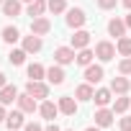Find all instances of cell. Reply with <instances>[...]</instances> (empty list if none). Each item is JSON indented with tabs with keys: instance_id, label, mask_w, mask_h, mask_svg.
<instances>
[{
	"instance_id": "6da1fadb",
	"label": "cell",
	"mask_w": 131,
	"mask_h": 131,
	"mask_svg": "<svg viewBox=\"0 0 131 131\" xmlns=\"http://www.w3.org/2000/svg\"><path fill=\"white\" fill-rule=\"evenodd\" d=\"M64 23H67L70 28H82L85 23H88V16H85V10L82 8H67V16H64Z\"/></svg>"
},
{
	"instance_id": "7a4b0ae2",
	"label": "cell",
	"mask_w": 131,
	"mask_h": 131,
	"mask_svg": "<svg viewBox=\"0 0 131 131\" xmlns=\"http://www.w3.org/2000/svg\"><path fill=\"white\" fill-rule=\"evenodd\" d=\"M26 93L34 95L36 100H46V98H49V85L41 82V80H28V82H26Z\"/></svg>"
},
{
	"instance_id": "3957f363",
	"label": "cell",
	"mask_w": 131,
	"mask_h": 131,
	"mask_svg": "<svg viewBox=\"0 0 131 131\" xmlns=\"http://www.w3.org/2000/svg\"><path fill=\"white\" fill-rule=\"evenodd\" d=\"M90 31H85V28H77L75 34H72V39H70V46L75 49V51H80V49H88L90 46Z\"/></svg>"
},
{
	"instance_id": "277c9868",
	"label": "cell",
	"mask_w": 131,
	"mask_h": 131,
	"mask_svg": "<svg viewBox=\"0 0 131 131\" xmlns=\"http://www.w3.org/2000/svg\"><path fill=\"white\" fill-rule=\"evenodd\" d=\"M95 57H98L100 62H111V59L116 57V44H111V41H98V44H95Z\"/></svg>"
},
{
	"instance_id": "5b68a950",
	"label": "cell",
	"mask_w": 131,
	"mask_h": 131,
	"mask_svg": "<svg viewBox=\"0 0 131 131\" xmlns=\"http://www.w3.org/2000/svg\"><path fill=\"white\" fill-rule=\"evenodd\" d=\"M75 57H77V54H75L72 46H57V49H54V62L62 64V67H64V64H72Z\"/></svg>"
},
{
	"instance_id": "8992f818",
	"label": "cell",
	"mask_w": 131,
	"mask_h": 131,
	"mask_svg": "<svg viewBox=\"0 0 131 131\" xmlns=\"http://www.w3.org/2000/svg\"><path fill=\"white\" fill-rule=\"evenodd\" d=\"M103 77H105L103 64H88V67H85V82H90V85H98Z\"/></svg>"
},
{
	"instance_id": "52a82bcc",
	"label": "cell",
	"mask_w": 131,
	"mask_h": 131,
	"mask_svg": "<svg viewBox=\"0 0 131 131\" xmlns=\"http://www.w3.org/2000/svg\"><path fill=\"white\" fill-rule=\"evenodd\" d=\"M93 118H95V126H100V128H108V126L113 123L116 113H113V108H98Z\"/></svg>"
},
{
	"instance_id": "ba28073f",
	"label": "cell",
	"mask_w": 131,
	"mask_h": 131,
	"mask_svg": "<svg viewBox=\"0 0 131 131\" xmlns=\"http://www.w3.org/2000/svg\"><path fill=\"white\" fill-rule=\"evenodd\" d=\"M77 103H80V100L72 98V95H62L57 105H59V113H64V116H75V113H77Z\"/></svg>"
},
{
	"instance_id": "9c48e42d",
	"label": "cell",
	"mask_w": 131,
	"mask_h": 131,
	"mask_svg": "<svg viewBox=\"0 0 131 131\" xmlns=\"http://www.w3.org/2000/svg\"><path fill=\"white\" fill-rule=\"evenodd\" d=\"M16 103H18V108H21L23 113H36V111H39V103H36V98H34V95H28V93H21Z\"/></svg>"
},
{
	"instance_id": "30bf717a",
	"label": "cell",
	"mask_w": 131,
	"mask_h": 131,
	"mask_svg": "<svg viewBox=\"0 0 131 131\" xmlns=\"http://www.w3.org/2000/svg\"><path fill=\"white\" fill-rule=\"evenodd\" d=\"M39 116L46 118V121H54V118L59 116V105L51 103V100H41V103H39Z\"/></svg>"
},
{
	"instance_id": "8fae6325",
	"label": "cell",
	"mask_w": 131,
	"mask_h": 131,
	"mask_svg": "<svg viewBox=\"0 0 131 131\" xmlns=\"http://www.w3.org/2000/svg\"><path fill=\"white\" fill-rule=\"evenodd\" d=\"M23 111L18 108V111H10L8 113V118H5V126H8V131H18V128H23L26 126V121H23Z\"/></svg>"
},
{
	"instance_id": "7c38bea8",
	"label": "cell",
	"mask_w": 131,
	"mask_h": 131,
	"mask_svg": "<svg viewBox=\"0 0 131 131\" xmlns=\"http://www.w3.org/2000/svg\"><path fill=\"white\" fill-rule=\"evenodd\" d=\"M49 31H51V21H49V18L39 16V18L31 21V34H36V36H46Z\"/></svg>"
},
{
	"instance_id": "4fadbf2b",
	"label": "cell",
	"mask_w": 131,
	"mask_h": 131,
	"mask_svg": "<svg viewBox=\"0 0 131 131\" xmlns=\"http://www.w3.org/2000/svg\"><path fill=\"white\" fill-rule=\"evenodd\" d=\"M93 100H95V105H98V108H108V105H111V100H113V90H111V88H100V90H95Z\"/></svg>"
},
{
	"instance_id": "5bb4252c",
	"label": "cell",
	"mask_w": 131,
	"mask_h": 131,
	"mask_svg": "<svg viewBox=\"0 0 131 131\" xmlns=\"http://www.w3.org/2000/svg\"><path fill=\"white\" fill-rule=\"evenodd\" d=\"M64 70H62V64H51V67L46 70V80H49V85H62L64 82Z\"/></svg>"
},
{
	"instance_id": "9a60e30c",
	"label": "cell",
	"mask_w": 131,
	"mask_h": 131,
	"mask_svg": "<svg viewBox=\"0 0 131 131\" xmlns=\"http://www.w3.org/2000/svg\"><path fill=\"white\" fill-rule=\"evenodd\" d=\"M108 36H116V39L126 36V21L123 18H111L108 21Z\"/></svg>"
},
{
	"instance_id": "2e32d148",
	"label": "cell",
	"mask_w": 131,
	"mask_h": 131,
	"mask_svg": "<svg viewBox=\"0 0 131 131\" xmlns=\"http://www.w3.org/2000/svg\"><path fill=\"white\" fill-rule=\"evenodd\" d=\"M41 46H44L41 36H36V34H31V36H23V49H26L28 54H39V51H41Z\"/></svg>"
},
{
	"instance_id": "e0dca14e",
	"label": "cell",
	"mask_w": 131,
	"mask_h": 131,
	"mask_svg": "<svg viewBox=\"0 0 131 131\" xmlns=\"http://www.w3.org/2000/svg\"><path fill=\"white\" fill-rule=\"evenodd\" d=\"M111 90H113V95H126V93L131 90V82L126 80V75L113 77V80H111Z\"/></svg>"
},
{
	"instance_id": "ac0fdd59",
	"label": "cell",
	"mask_w": 131,
	"mask_h": 131,
	"mask_svg": "<svg viewBox=\"0 0 131 131\" xmlns=\"http://www.w3.org/2000/svg\"><path fill=\"white\" fill-rule=\"evenodd\" d=\"M18 100V88L16 85H5V88H0V103L3 105H10Z\"/></svg>"
},
{
	"instance_id": "d6986e66",
	"label": "cell",
	"mask_w": 131,
	"mask_h": 131,
	"mask_svg": "<svg viewBox=\"0 0 131 131\" xmlns=\"http://www.w3.org/2000/svg\"><path fill=\"white\" fill-rule=\"evenodd\" d=\"M93 95H95V90H93V85H90V82H82V85H77V88H75V98H77L80 103L93 100Z\"/></svg>"
},
{
	"instance_id": "ffe728a7",
	"label": "cell",
	"mask_w": 131,
	"mask_h": 131,
	"mask_svg": "<svg viewBox=\"0 0 131 131\" xmlns=\"http://www.w3.org/2000/svg\"><path fill=\"white\" fill-rule=\"evenodd\" d=\"M0 8H3V16L16 18V16H21V0H5Z\"/></svg>"
},
{
	"instance_id": "44dd1931",
	"label": "cell",
	"mask_w": 131,
	"mask_h": 131,
	"mask_svg": "<svg viewBox=\"0 0 131 131\" xmlns=\"http://www.w3.org/2000/svg\"><path fill=\"white\" fill-rule=\"evenodd\" d=\"M26 75H28V80H44L46 77V67H41L39 62H34V64L26 67Z\"/></svg>"
},
{
	"instance_id": "7402d4cb",
	"label": "cell",
	"mask_w": 131,
	"mask_h": 131,
	"mask_svg": "<svg viewBox=\"0 0 131 131\" xmlns=\"http://www.w3.org/2000/svg\"><path fill=\"white\" fill-rule=\"evenodd\" d=\"M93 59H95V51L88 46V49H80L77 51V57H75V62L80 64V67H88V64H93Z\"/></svg>"
},
{
	"instance_id": "603a6c76",
	"label": "cell",
	"mask_w": 131,
	"mask_h": 131,
	"mask_svg": "<svg viewBox=\"0 0 131 131\" xmlns=\"http://www.w3.org/2000/svg\"><path fill=\"white\" fill-rule=\"evenodd\" d=\"M46 8H49L46 0H34V3H28V16L31 18H39V16H44Z\"/></svg>"
},
{
	"instance_id": "cb8c5ba5",
	"label": "cell",
	"mask_w": 131,
	"mask_h": 131,
	"mask_svg": "<svg viewBox=\"0 0 131 131\" xmlns=\"http://www.w3.org/2000/svg\"><path fill=\"white\" fill-rule=\"evenodd\" d=\"M116 51H118L121 57H131V36L116 39Z\"/></svg>"
},
{
	"instance_id": "d4e9b609",
	"label": "cell",
	"mask_w": 131,
	"mask_h": 131,
	"mask_svg": "<svg viewBox=\"0 0 131 131\" xmlns=\"http://www.w3.org/2000/svg\"><path fill=\"white\" fill-rule=\"evenodd\" d=\"M26 57H28V51H26L23 46H21V49H10V54H8V62L18 67V64H23V62H26Z\"/></svg>"
},
{
	"instance_id": "484cf974",
	"label": "cell",
	"mask_w": 131,
	"mask_h": 131,
	"mask_svg": "<svg viewBox=\"0 0 131 131\" xmlns=\"http://www.w3.org/2000/svg\"><path fill=\"white\" fill-rule=\"evenodd\" d=\"M18 39H21V31H18L16 26H5V28H3V41H5V44H16Z\"/></svg>"
},
{
	"instance_id": "4316f807",
	"label": "cell",
	"mask_w": 131,
	"mask_h": 131,
	"mask_svg": "<svg viewBox=\"0 0 131 131\" xmlns=\"http://www.w3.org/2000/svg\"><path fill=\"white\" fill-rule=\"evenodd\" d=\"M131 108V100L126 98V95H118L116 100H113V113H126Z\"/></svg>"
},
{
	"instance_id": "83f0119b",
	"label": "cell",
	"mask_w": 131,
	"mask_h": 131,
	"mask_svg": "<svg viewBox=\"0 0 131 131\" xmlns=\"http://www.w3.org/2000/svg\"><path fill=\"white\" fill-rule=\"evenodd\" d=\"M46 3H49V10H51L54 16L67 13V3H64V0H46Z\"/></svg>"
},
{
	"instance_id": "f1b7e54d",
	"label": "cell",
	"mask_w": 131,
	"mask_h": 131,
	"mask_svg": "<svg viewBox=\"0 0 131 131\" xmlns=\"http://www.w3.org/2000/svg\"><path fill=\"white\" fill-rule=\"evenodd\" d=\"M118 72L121 75H131V57H123L118 62Z\"/></svg>"
},
{
	"instance_id": "f546056e",
	"label": "cell",
	"mask_w": 131,
	"mask_h": 131,
	"mask_svg": "<svg viewBox=\"0 0 131 131\" xmlns=\"http://www.w3.org/2000/svg\"><path fill=\"white\" fill-rule=\"evenodd\" d=\"M95 3H98L100 10H113V8L118 5V0H95Z\"/></svg>"
},
{
	"instance_id": "4dcf8cb0",
	"label": "cell",
	"mask_w": 131,
	"mask_h": 131,
	"mask_svg": "<svg viewBox=\"0 0 131 131\" xmlns=\"http://www.w3.org/2000/svg\"><path fill=\"white\" fill-rule=\"evenodd\" d=\"M23 131H44V126H41V123H36V121H31V123H26V126H23Z\"/></svg>"
},
{
	"instance_id": "1f68e13d",
	"label": "cell",
	"mask_w": 131,
	"mask_h": 131,
	"mask_svg": "<svg viewBox=\"0 0 131 131\" xmlns=\"http://www.w3.org/2000/svg\"><path fill=\"white\" fill-rule=\"evenodd\" d=\"M121 131H131V116H123L121 118Z\"/></svg>"
},
{
	"instance_id": "d6a6232c",
	"label": "cell",
	"mask_w": 131,
	"mask_h": 131,
	"mask_svg": "<svg viewBox=\"0 0 131 131\" xmlns=\"http://www.w3.org/2000/svg\"><path fill=\"white\" fill-rule=\"evenodd\" d=\"M44 131H62V128H59V126H57V123H54V121H49V123H46V126H44Z\"/></svg>"
},
{
	"instance_id": "836d02e7",
	"label": "cell",
	"mask_w": 131,
	"mask_h": 131,
	"mask_svg": "<svg viewBox=\"0 0 131 131\" xmlns=\"http://www.w3.org/2000/svg\"><path fill=\"white\" fill-rule=\"evenodd\" d=\"M5 118H8V113H5V105H3V103H0V123H3Z\"/></svg>"
},
{
	"instance_id": "e575fe53",
	"label": "cell",
	"mask_w": 131,
	"mask_h": 131,
	"mask_svg": "<svg viewBox=\"0 0 131 131\" xmlns=\"http://www.w3.org/2000/svg\"><path fill=\"white\" fill-rule=\"evenodd\" d=\"M5 85H8V77H5L3 72H0V88H5Z\"/></svg>"
},
{
	"instance_id": "d590c367",
	"label": "cell",
	"mask_w": 131,
	"mask_h": 131,
	"mask_svg": "<svg viewBox=\"0 0 131 131\" xmlns=\"http://www.w3.org/2000/svg\"><path fill=\"white\" fill-rule=\"evenodd\" d=\"M123 21H126V28H131V13H128V16H126Z\"/></svg>"
},
{
	"instance_id": "8d00e7d4",
	"label": "cell",
	"mask_w": 131,
	"mask_h": 131,
	"mask_svg": "<svg viewBox=\"0 0 131 131\" xmlns=\"http://www.w3.org/2000/svg\"><path fill=\"white\" fill-rule=\"evenodd\" d=\"M85 131H100V126H88Z\"/></svg>"
},
{
	"instance_id": "74e56055",
	"label": "cell",
	"mask_w": 131,
	"mask_h": 131,
	"mask_svg": "<svg viewBox=\"0 0 131 131\" xmlns=\"http://www.w3.org/2000/svg\"><path fill=\"white\" fill-rule=\"evenodd\" d=\"M121 3H123V5H126V8L131 10V0H121Z\"/></svg>"
},
{
	"instance_id": "f35d334b",
	"label": "cell",
	"mask_w": 131,
	"mask_h": 131,
	"mask_svg": "<svg viewBox=\"0 0 131 131\" xmlns=\"http://www.w3.org/2000/svg\"><path fill=\"white\" fill-rule=\"evenodd\" d=\"M21 3H34V0H21Z\"/></svg>"
},
{
	"instance_id": "ab89813d",
	"label": "cell",
	"mask_w": 131,
	"mask_h": 131,
	"mask_svg": "<svg viewBox=\"0 0 131 131\" xmlns=\"http://www.w3.org/2000/svg\"><path fill=\"white\" fill-rule=\"evenodd\" d=\"M64 131H75V128H64Z\"/></svg>"
},
{
	"instance_id": "60d3db41",
	"label": "cell",
	"mask_w": 131,
	"mask_h": 131,
	"mask_svg": "<svg viewBox=\"0 0 131 131\" xmlns=\"http://www.w3.org/2000/svg\"><path fill=\"white\" fill-rule=\"evenodd\" d=\"M3 3H5V0H0V5H3Z\"/></svg>"
}]
</instances>
